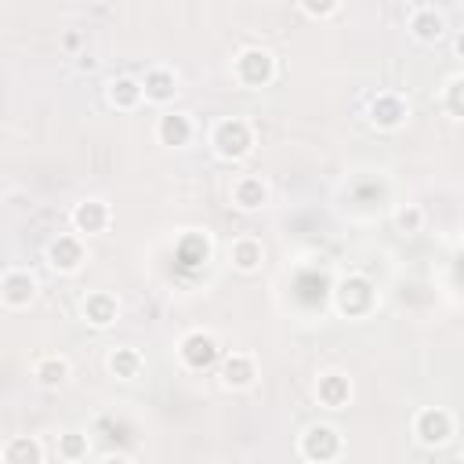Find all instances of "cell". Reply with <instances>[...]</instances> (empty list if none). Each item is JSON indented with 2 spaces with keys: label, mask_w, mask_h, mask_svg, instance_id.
Segmentation results:
<instances>
[{
  "label": "cell",
  "mask_w": 464,
  "mask_h": 464,
  "mask_svg": "<svg viewBox=\"0 0 464 464\" xmlns=\"http://www.w3.org/2000/svg\"><path fill=\"white\" fill-rule=\"evenodd\" d=\"M105 373H109L112 381H123V384L138 381V377L145 373V355H141V348H134V344H112V348L105 352Z\"/></svg>",
  "instance_id": "cell-19"
},
{
  "label": "cell",
  "mask_w": 464,
  "mask_h": 464,
  "mask_svg": "<svg viewBox=\"0 0 464 464\" xmlns=\"http://www.w3.org/2000/svg\"><path fill=\"white\" fill-rule=\"evenodd\" d=\"M76 69H80V72H94V69H98V58H94V54H87V51H83V54H80V58H76Z\"/></svg>",
  "instance_id": "cell-28"
},
{
  "label": "cell",
  "mask_w": 464,
  "mask_h": 464,
  "mask_svg": "<svg viewBox=\"0 0 464 464\" xmlns=\"http://www.w3.org/2000/svg\"><path fill=\"white\" fill-rule=\"evenodd\" d=\"M54 453H58V460H65V464H80V460H87V457H91V435H87V431L69 428V431H62V435H58Z\"/></svg>",
  "instance_id": "cell-24"
},
{
  "label": "cell",
  "mask_w": 464,
  "mask_h": 464,
  "mask_svg": "<svg viewBox=\"0 0 464 464\" xmlns=\"http://www.w3.org/2000/svg\"><path fill=\"white\" fill-rule=\"evenodd\" d=\"M344 453V435L330 420H312L297 435V457L308 464H330Z\"/></svg>",
  "instance_id": "cell-4"
},
{
  "label": "cell",
  "mask_w": 464,
  "mask_h": 464,
  "mask_svg": "<svg viewBox=\"0 0 464 464\" xmlns=\"http://www.w3.org/2000/svg\"><path fill=\"white\" fill-rule=\"evenodd\" d=\"M69 225H72V232H80L83 239L102 236V232H109V225H112V207H109L102 196H83V199L72 203Z\"/></svg>",
  "instance_id": "cell-12"
},
{
  "label": "cell",
  "mask_w": 464,
  "mask_h": 464,
  "mask_svg": "<svg viewBox=\"0 0 464 464\" xmlns=\"http://www.w3.org/2000/svg\"><path fill=\"white\" fill-rule=\"evenodd\" d=\"M424 207H417V203H402L399 210H395V228L402 232V236H420L424 232Z\"/></svg>",
  "instance_id": "cell-26"
},
{
  "label": "cell",
  "mask_w": 464,
  "mask_h": 464,
  "mask_svg": "<svg viewBox=\"0 0 464 464\" xmlns=\"http://www.w3.org/2000/svg\"><path fill=\"white\" fill-rule=\"evenodd\" d=\"M410 435L424 450H442L457 435V417L446 406H420L410 420Z\"/></svg>",
  "instance_id": "cell-6"
},
{
  "label": "cell",
  "mask_w": 464,
  "mask_h": 464,
  "mask_svg": "<svg viewBox=\"0 0 464 464\" xmlns=\"http://www.w3.org/2000/svg\"><path fill=\"white\" fill-rule=\"evenodd\" d=\"M406 33L420 44V47H435L450 36V22H446V11L435 7V4H417L410 14H406Z\"/></svg>",
  "instance_id": "cell-11"
},
{
  "label": "cell",
  "mask_w": 464,
  "mask_h": 464,
  "mask_svg": "<svg viewBox=\"0 0 464 464\" xmlns=\"http://www.w3.org/2000/svg\"><path fill=\"white\" fill-rule=\"evenodd\" d=\"M80 319L91 330H109L120 319V297L112 290H87L80 297Z\"/></svg>",
  "instance_id": "cell-15"
},
{
  "label": "cell",
  "mask_w": 464,
  "mask_h": 464,
  "mask_svg": "<svg viewBox=\"0 0 464 464\" xmlns=\"http://www.w3.org/2000/svg\"><path fill=\"white\" fill-rule=\"evenodd\" d=\"M141 102H145V94H141V80H138V76L120 72V76H112V80L105 83V105H109V109H116V112H134V109H141Z\"/></svg>",
  "instance_id": "cell-20"
},
{
  "label": "cell",
  "mask_w": 464,
  "mask_h": 464,
  "mask_svg": "<svg viewBox=\"0 0 464 464\" xmlns=\"http://www.w3.org/2000/svg\"><path fill=\"white\" fill-rule=\"evenodd\" d=\"M268 199H272V188H268V181L261 174H239L232 181V188H228V203L239 214H257V210L268 207Z\"/></svg>",
  "instance_id": "cell-14"
},
{
  "label": "cell",
  "mask_w": 464,
  "mask_h": 464,
  "mask_svg": "<svg viewBox=\"0 0 464 464\" xmlns=\"http://www.w3.org/2000/svg\"><path fill=\"white\" fill-rule=\"evenodd\" d=\"M178 362L188 370V373H207V370H214L218 366V359H221V341H218V334L214 330H203V326H196V330H185L181 337H178Z\"/></svg>",
  "instance_id": "cell-5"
},
{
  "label": "cell",
  "mask_w": 464,
  "mask_h": 464,
  "mask_svg": "<svg viewBox=\"0 0 464 464\" xmlns=\"http://www.w3.org/2000/svg\"><path fill=\"white\" fill-rule=\"evenodd\" d=\"M178 257L185 265H203L210 257V236L207 232H185L178 239Z\"/></svg>",
  "instance_id": "cell-25"
},
{
  "label": "cell",
  "mask_w": 464,
  "mask_h": 464,
  "mask_svg": "<svg viewBox=\"0 0 464 464\" xmlns=\"http://www.w3.org/2000/svg\"><path fill=\"white\" fill-rule=\"evenodd\" d=\"M312 395H315V402L323 410L337 413V410H344L352 402V377L341 373V370H323L315 377V384H312Z\"/></svg>",
  "instance_id": "cell-16"
},
{
  "label": "cell",
  "mask_w": 464,
  "mask_h": 464,
  "mask_svg": "<svg viewBox=\"0 0 464 464\" xmlns=\"http://www.w3.org/2000/svg\"><path fill=\"white\" fill-rule=\"evenodd\" d=\"M366 123L381 134H395L410 123V102L399 91H377L366 102Z\"/></svg>",
  "instance_id": "cell-7"
},
{
  "label": "cell",
  "mask_w": 464,
  "mask_h": 464,
  "mask_svg": "<svg viewBox=\"0 0 464 464\" xmlns=\"http://www.w3.org/2000/svg\"><path fill=\"white\" fill-rule=\"evenodd\" d=\"M44 457H47V450L36 435H14L0 446V460H7V464H44Z\"/></svg>",
  "instance_id": "cell-22"
},
{
  "label": "cell",
  "mask_w": 464,
  "mask_h": 464,
  "mask_svg": "<svg viewBox=\"0 0 464 464\" xmlns=\"http://www.w3.org/2000/svg\"><path fill=\"white\" fill-rule=\"evenodd\" d=\"M381 304V294H377V283L362 272H348L334 283V312L341 319H370Z\"/></svg>",
  "instance_id": "cell-2"
},
{
  "label": "cell",
  "mask_w": 464,
  "mask_h": 464,
  "mask_svg": "<svg viewBox=\"0 0 464 464\" xmlns=\"http://www.w3.org/2000/svg\"><path fill=\"white\" fill-rule=\"evenodd\" d=\"M294 4L301 7V14H304V18L326 22V18H334V14L341 11V4H344V0H294Z\"/></svg>",
  "instance_id": "cell-27"
},
{
  "label": "cell",
  "mask_w": 464,
  "mask_h": 464,
  "mask_svg": "<svg viewBox=\"0 0 464 464\" xmlns=\"http://www.w3.org/2000/svg\"><path fill=\"white\" fill-rule=\"evenodd\" d=\"M44 261L51 272L58 276H76L87 265V239L80 232H58L47 246H44Z\"/></svg>",
  "instance_id": "cell-8"
},
{
  "label": "cell",
  "mask_w": 464,
  "mask_h": 464,
  "mask_svg": "<svg viewBox=\"0 0 464 464\" xmlns=\"http://www.w3.org/2000/svg\"><path fill=\"white\" fill-rule=\"evenodd\" d=\"M435 102H439V109L446 112V120L460 123V120H464V72H450V76L442 80Z\"/></svg>",
  "instance_id": "cell-23"
},
{
  "label": "cell",
  "mask_w": 464,
  "mask_h": 464,
  "mask_svg": "<svg viewBox=\"0 0 464 464\" xmlns=\"http://www.w3.org/2000/svg\"><path fill=\"white\" fill-rule=\"evenodd\" d=\"M141 80V94H145V102L149 105H160V109H167L174 98H178V72L170 69V65H149L145 69V76H138Z\"/></svg>",
  "instance_id": "cell-17"
},
{
  "label": "cell",
  "mask_w": 464,
  "mask_h": 464,
  "mask_svg": "<svg viewBox=\"0 0 464 464\" xmlns=\"http://www.w3.org/2000/svg\"><path fill=\"white\" fill-rule=\"evenodd\" d=\"M69 377H72L69 355H62V352H44V355L33 359V381H36V388L58 392V388L69 384Z\"/></svg>",
  "instance_id": "cell-18"
},
{
  "label": "cell",
  "mask_w": 464,
  "mask_h": 464,
  "mask_svg": "<svg viewBox=\"0 0 464 464\" xmlns=\"http://www.w3.org/2000/svg\"><path fill=\"white\" fill-rule=\"evenodd\" d=\"M214 370H218V384L225 392H246L261 377V366H257V355L254 352H221V359H218Z\"/></svg>",
  "instance_id": "cell-9"
},
{
  "label": "cell",
  "mask_w": 464,
  "mask_h": 464,
  "mask_svg": "<svg viewBox=\"0 0 464 464\" xmlns=\"http://www.w3.org/2000/svg\"><path fill=\"white\" fill-rule=\"evenodd\" d=\"M279 76V62L268 47H257V44H246L232 54V80L243 87V91H265L272 87Z\"/></svg>",
  "instance_id": "cell-3"
},
{
  "label": "cell",
  "mask_w": 464,
  "mask_h": 464,
  "mask_svg": "<svg viewBox=\"0 0 464 464\" xmlns=\"http://www.w3.org/2000/svg\"><path fill=\"white\" fill-rule=\"evenodd\" d=\"M207 145H210L214 160H221V163H243L257 149L254 120L250 116H221V120H214L210 130H207Z\"/></svg>",
  "instance_id": "cell-1"
},
{
  "label": "cell",
  "mask_w": 464,
  "mask_h": 464,
  "mask_svg": "<svg viewBox=\"0 0 464 464\" xmlns=\"http://www.w3.org/2000/svg\"><path fill=\"white\" fill-rule=\"evenodd\" d=\"M228 261H232V268L239 272V276H254V272H261V265H265V243L257 239V236H236L232 243H228Z\"/></svg>",
  "instance_id": "cell-21"
},
{
  "label": "cell",
  "mask_w": 464,
  "mask_h": 464,
  "mask_svg": "<svg viewBox=\"0 0 464 464\" xmlns=\"http://www.w3.org/2000/svg\"><path fill=\"white\" fill-rule=\"evenodd\" d=\"M36 294H40L36 272H29V268H22V265H11V268L0 272V304H4V308L22 312V308H29V304L36 301Z\"/></svg>",
  "instance_id": "cell-10"
},
{
  "label": "cell",
  "mask_w": 464,
  "mask_h": 464,
  "mask_svg": "<svg viewBox=\"0 0 464 464\" xmlns=\"http://www.w3.org/2000/svg\"><path fill=\"white\" fill-rule=\"evenodd\" d=\"M152 134H156V141H160L163 149H185V145H192V138H196V123H192V116L181 112V109H163V112L156 116Z\"/></svg>",
  "instance_id": "cell-13"
}]
</instances>
